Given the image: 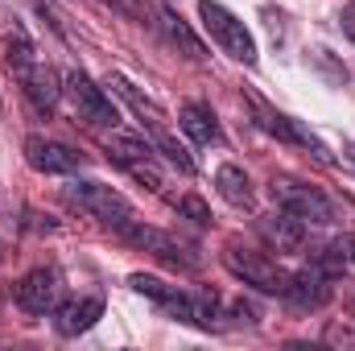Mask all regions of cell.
Instances as JSON below:
<instances>
[{"mask_svg": "<svg viewBox=\"0 0 355 351\" xmlns=\"http://www.w3.org/2000/svg\"><path fill=\"white\" fill-rule=\"evenodd\" d=\"M198 17H202V29L215 37V46L227 58H236L244 67H257V42L232 8H223L219 0H198Z\"/></svg>", "mask_w": 355, "mask_h": 351, "instance_id": "cell-4", "label": "cell"}, {"mask_svg": "<svg viewBox=\"0 0 355 351\" xmlns=\"http://www.w3.org/2000/svg\"><path fill=\"white\" fill-rule=\"evenodd\" d=\"M178 211H186V215H190L194 223H211V211H207V207H202L198 198H182V203H178Z\"/></svg>", "mask_w": 355, "mask_h": 351, "instance_id": "cell-18", "label": "cell"}, {"mask_svg": "<svg viewBox=\"0 0 355 351\" xmlns=\"http://www.w3.org/2000/svg\"><path fill=\"white\" fill-rule=\"evenodd\" d=\"M257 103V116H261V124H265L272 137H281V141H293V145H306L314 157H322V162H331V153H327V145L314 137V132H306L297 120H289V116H281V112H272L268 103H261V99H252Z\"/></svg>", "mask_w": 355, "mask_h": 351, "instance_id": "cell-14", "label": "cell"}, {"mask_svg": "<svg viewBox=\"0 0 355 351\" xmlns=\"http://www.w3.org/2000/svg\"><path fill=\"white\" fill-rule=\"evenodd\" d=\"M178 128H182L194 145H223V128H219L215 112L202 108V103H186V108L178 112Z\"/></svg>", "mask_w": 355, "mask_h": 351, "instance_id": "cell-15", "label": "cell"}, {"mask_svg": "<svg viewBox=\"0 0 355 351\" xmlns=\"http://www.w3.org/2000/svg\"><path fill=\"white\" fill-rule=\"evenodd\" d=\"M67 302V281L58 268H33L17 285V306L25 314H54Z\"/></svg>", "mask_w": 355, "mask_h": 351, "instance_id": "cell-7", "label": "cell"}, {"mask_svg": "<svg viewBox=\"0 0 355 351\" xmlns=\"http://www.w3.org/2000/svg\"><path fill=\"white\" fill-rule=\"evenodd\" d=\"M103 318V293H83V298H71L54 310V327L62 335H83L95 323Z\"/></svg>", "mask_w": 355, "mask_h": 351, "instance_id": "cell-12", "label": "cell"}, {"mask_svg": "<svg viewBox=\"0 0 355 351\" xmlns=\"http://www.w3.org/2000/svg\"><path fill=\"white\" fill-rule=\"evenodd\" d=\"M128 244H137V248H145V252H153V257H162V261L170 264H194V257H186V248L178 244L174 236H166V232H157V228H145V223H128L124 232H120Z\"/></svg>", "mask_w": 355, "mask_h": 351, "instance_id": "cell-13", "label": "cell"}, {"mask_svg": "<svg viewBox=\"0 0 355 351\" xmlns=\"http://www.w3.org/2000/svg\"><path fill=\"white\" fill-rule=\"evenodd\" d=\"M67 203L79 207V211H87L91 219H99V223L112 228V232H124V228L137 219L132 203H128L116 186H103V182H71V186H67Z\"/></svg>", "mask_w": 355, "mask_h": 351, "instance_id": "cell-3", "label": "cell"}, {"mask_svg": "<svg viewBox=\"0 0 355 351\" xmlns=\"http://www.w3.org/2000/svg\"><path fill=\"white\" fill-rule=\"evenodd\" d=\"M272 198L281 203L285 215H293L297 223H314V228H327L335 223V203L318 190V186H306V182H293V178H277L272 182Z\"/></svg>", "mask_w": 355, "mask_h": 351, "instance_id": "cell-5", "label": "cell"}, {"mask_svg": "<svg viewBox=\"0 0 355 351\" xmlns=\"http://www.w3.org/2000/svg\"><path fill=\"white\" fill-rule=\"evenodd\" d=\"M331 277L318 268V264H310V268H297V273H289V285H285V302H293L297 310H318V306H327L331 302Z\"/></svg>", "mask_w": 355, "mask_h": 351, "instance_id": "cell-11", "label": "cell"}, {"mask_svg": "<svg viewBox=\"0 0 355 351\" xmlns=\"http://www.w3.org/2000/svg\"><path fill=\"white\" fill-rule=\"evenodd\" d=\"M343 153H347V162H352V166H355V145H352V141L343 145Z\"/></svg>", "mask_w": 355, "mask_h": 351, "instance_id": "cell-22", "label": "cell"}, {"mask_svg": "<svg viewBox=\"0 0 355 351\" xmlns=\"http://www.w3.org/2000/svg\"><path fill=\"white\" fill-rule=\"evenodd\" d=\"M162 21H166V29H170V37H174V42L182 46V50H186V54H190V58H202V46H198V42L190 37V29H186V25L178 21L174 12H162Z\"/></svg>", "mask_w": 355, "mask_h": 351, "instance_id": "cell-17", "label": "cell"}, {"mask_svg": "<svg viewBox=\"0 0 355 351\" xmlns=\"http://www.w3.org/2000/svg\"><path fill=\"white\" fill-rule=\"evenodd\" d=\"M223 261H227V268H232L244 285H257V289H265V293H285V285H289V273H285L277 261H268L265 252L227 248Z\"/></svg>", "mask_w": 355, "mask_h": 351, "instance_id": "cell-8", "label": "cell"}, {"mask_svg": "<svg viewBox=\"0 0 355 351\" xmlns=\"http://www.w3.org/2000/svg\"><path fill=\"white\" fill-rule=\"evenodd\" d=\"M339 21H343V33H347V37L355 42V0L347 4V8H343V17H339Z\"/></svg>", "mask_w": 355, "mask_h": 351, "instance_id": "cell-20", "label": "cell"}, {"mask_svg": "<svg viewBox=\"0 0 355 351\" xmlns=\"http://www.w3.org/2000/svg\"><path fill=\"white\" fill-rule=\"evenodd\" d=\"M62 91H67V99L75 103L79 120H87V124H95V128H116V120H120L116 103L107 99V91L103 87H95L83 71L62 75Z\"/></svg>", "mask_w": 355, "mask_h": 351, "instance_id": "cell-6", "label": "cell"}, {"mask_svg": "<svg viewBox=\"0 0 355 351\" xmlns=\"http://www.w3.org/2000/svg\"><path fill=\"white\" fill-rule=\"evenodd\" d=\"M215 186H219V194H223L232 207H240V211H252V207H257L252 182H248V174H244L240 166H219V174H215Z\"/></svg>", "mask_w": 355, "mask_h": 351, "instance_id": "cell-16", "label": "cell"}, {"mask_svg": "<svg viewBox=\"0 0 355 351\" xmlns=\"http://www.w3.org/2000/svg\"><path fill=\"white\" fill-rule=\"evenodd\" d=\"M112 4H116L124 17H132V21H145V17H149V4H145V0H112Z\"/></svg>", "mask_w": 355, "mask_h": 351, "instance_id": "cell-19", "label": "cell"}, {"mask_svg": "<svg viewBox=\"0 0 355 351\" xmlns=\"http://www.w3.org/2000/svg\"><path fill=\"white\" fill-rule=\"evenodd\" d=\"M103 149H107V157H112L116 166H124L137 182H145L149 190H162V174H157V166H153V145H149V141H137V137H120V132H116V137L103 141Z\"/></svg>", "mask_w": 355, "mask_h": 351, "instance_id": "cell-9", "label": "cell"}, {"mask_svg": "<svg viewBox=\"0 0 355 351\" xmlns=\"http://www.w3.org/2000/svg\"><path fill=\"white\" fill-rule=\"evenodd\" d=\"M25 162H29L33 170H42V174H75V170H83L87 157H83L79 149L62 145V141L29 137V141H25Z\"/></svg>", "mask_w": 355, "mask_h": 351, "instance_id": "cell-10", "label": "cell"}, {"mask_svg": "<svg viewBox=\"0 0 355 351\" xmlns=\"http://www.w3.org/2000/svg\"><path fill=\"white\" fill-rule=\"evenodd\" d=\"M8 67H12V75H17V83L21 91L29 95V103L33 108H42V112H50L58 99H62V79L33 54V46H29V37L25 33H12L8 37Z\"/></svg>", "mask_w": 355, "mask_h": 351, "instance_id": "cell-2", "label": "cell"}, {"mask_svg": "<svg viewBox=\"0 0 355 351\" xmlns=\"http://www.w3.org/2000/svg\"><path fill=\"white\" fill-rule=\"evenodd\" d=\"M128 285H132L137 293L153 298V302H157L162 310H170L174 318L190 323V327H198V331L219 327V302L207 298V293H186V289H178V285H166V281L153 277V273H132Z\"/></svg>", "mask_w": 355, "mask_h": 351, "instance_id": "cell-1", "label": "cell"}, {"mask_svg": "<svg viewBox=\"0 0 355 351\" xmlns=\"http://www.w3.org/2000/svg\"><path fill=\"white\" fill-rule=\"evenodd\" d=\"M335 248H339V257H343V261H352V264H355V236H343Z\"/></svg>", "mask_w": 355, "mask_h": 351, "instance_id": "cell-21", "label": "cell"}]
</instances>
